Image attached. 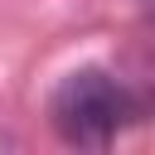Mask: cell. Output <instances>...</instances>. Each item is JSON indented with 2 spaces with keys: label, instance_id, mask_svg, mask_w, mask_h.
<instances>
[{
  "label": "cell",
  "instance_id": "1",
  "mask_svg": "<svg viewBox=\"0 0 155 155\" xmlns=\"http://www.w3.org/2000/svg\"><path fill=\"white\" fill-rule=\"evenodd\" d=\"M131 116H136V97L107 68H73L48 97V121L58 140L78 150H107L131 126Z\"/></svg>",
  "mask_w": 155,
  "mask_h": 155
}]
</instances>
